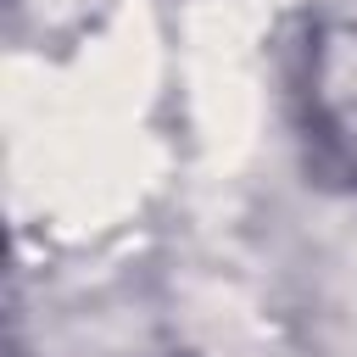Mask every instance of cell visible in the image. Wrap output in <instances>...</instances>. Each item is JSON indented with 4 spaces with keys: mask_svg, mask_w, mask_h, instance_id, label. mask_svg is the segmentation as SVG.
Wrapping results in <instances>:
<instances>
[{
    "mask_svg": "<svg viewBox=\"0 0 357 357\" xmlns=\"http://www.w3.org/2000/svg\"><path fill=\"white\" fill-rule=\"evenodd\" d=\"M307 139H312L318 167L357 184V28H335L312 50Z\"/></svg>",
    "mask_w": 357,
    "mask_h": 357,
    "instance_id": "6da1fadb",
    "label": "cell"
}]
</instances>
